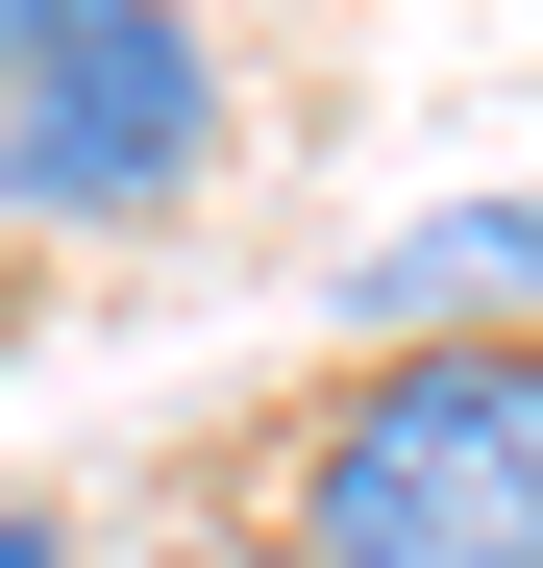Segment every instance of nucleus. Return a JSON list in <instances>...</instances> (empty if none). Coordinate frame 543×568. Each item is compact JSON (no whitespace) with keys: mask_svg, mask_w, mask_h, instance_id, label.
I'll return each mask as SVG.
<instances>
[{"mask_svg":"<svg viewBox=\"0 0 543 568\" xmlns=\"http://www.w3.org/2000/svg\"><path fill=\"white\" fill-rule=\"evenodd\" d=\"M247 544L272 568H543V322L346 346L247 445Z\"/></svg>","mask_w":543,"mask_h":568,"instance_id":"obj_1","label":"nucleus"},{"mask_svg":"<svg viewBox=\"0 0 543 568\" xmlns=\"http://www.w3.org/2000/svg\"><path fill=\"white\" fill-rule=\"evenodd\" d=\"M198 173H223V26L198 0H124L50 100H0V223L25 247H148Z\"/></svg>","mask_w":543,"mask_h":568,"instance_id":"obj_2","label":"nucleus"},{"mask_svg":"<svg viewBox=\"0 0 543 568\" xmlns=\"http://www.w3.org/2000/svg\"><path fill=\"white\" fill-rule=\"evenodd\" d=\"M346 322H371V346H470V322H543V199H444V223H396L371 272H346Z\"/></svg>","mask_w":543,"mask_h":568,"instance_id":"obj_3","label":"nucleus"},{"mask_svg":"<svg viewBox=\"0 0 543 568\" xmlns=\"http://www.w3.org/2000/svg\"><path fill=\"white\" fill-rule=\"evenodd\" d=\"M100 26H124V0H0V100H50V74L100 50Z\"/></svg>","mask_w":543,"mask_h":568,"instance_id":"obj_4","label":"nucleus"},{"mask_svg":"<svg viewBox=\"0 0 543 568\" xmlns=\"http://www.w3.org/2000/svg\"><path fill=\"white\" fill-rule=\"evenodd\" d=\"M0 568H74V495H0Z\"/></svg>","mask_w":543,"mask_h":568,"instance_id":"obj_5","label":"nucleus"}]
</instances>
